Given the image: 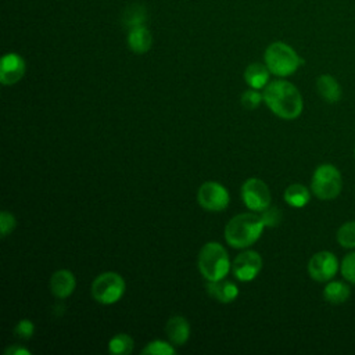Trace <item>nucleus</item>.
Here are the masks:
<instances>
[{"mask_svg": "<svg viewBox=\"0 0 355 355\" xmlns=\"http://www.w3.org/2000/svg\"><path fill=\"white\" fill-rule=\"evenodd\" d=\"M262 97L269 110L283 119H294L302 112V96L298 89L287 80L279 79L268 83Z\"/></svg>", "mask_w": 355, "mask_h": 355, "instance_id": "f257e3e1", "label": "nucleus"}, {"mask_svg": "<svg viewBox=\"0 0 355 355\" xmlns=\"http://www.w3.org/2000/svg\"><path fill=\"white\" fill-rule=\"evenodd\" d=\"M265 227L261 216L255 214H239L225 227V239L233 248H244L254 244Z\"/></svg>", "mask_w": 355, "mask_h": 355, "instance_id": "f03ea898", "label": "nucleus"}, {"mask_svg": "<svg viewBox=\"0 0 355 355\" xmlns=\"http://www.w3.org/2000/svg\"><path fill=\"white\" fill-rule=\"evenodd\" d=\"M230 259L222 244L209 241L202 245L198 254V269L208 280H219L226 277L230 270Z\"/></svg>", "mask_w": 355, "mask_h": 355, "instance_id": "7ed1b4c3", "label": "nucleus"}, {"mask_svg": "<svg viewBox=\"0 0 355 355\" xmlns=\"http://www.w3.org/2000/svg\"><path fill=\"white\" fill-rule=\"evenodd\" d=\"M265 62L273 75L288 76L301 67L304 60L291 46L275 42L265 50Z\"/></svg>", "mask_w": 355, "mask_h": 355, "instance_id": "20e7f679", "label": "nucleus"}, {"mask_svg": "<svg viewBox=\"0 0 355 355\" xmlns=\"http://www.w3.org/2000/svg\"><path fill=\"white\" fill-rule=\"evenodd\" d=\"M343 187V179L340 171L331 164L319 165L312 176L311 189L319 200L336 198Z\"/></svg>", "mask_w": 355, "mask_h": 355, "instance_id": "39448f33", "label": "nucleus"}, {"mask_svg": "<svg viewBox=\"0 0 355 355\" xmlns=\"http://www.w3.org/2000/svg\"><path fill=\"white\" fill-rule=\"evenodd\" d=\"M125 293V282L115 272H104L98 275L92 284L93 298L100 304H114L121 300Z\"/></svg>", "mask_w": 355, "mask_h": 355, "instance_id": "423d86ee", "label": "nucleus"}, {"mask_svg": "<svg viewBox=\"0 0 355 355\" xmlns=\"http://www.w3.org/2000/svg\"><path fill=\"white\" fill-rule=\"evenodd\" d=\"M241 198L248 209L262 212L270 204V191L265 182L258 178H250L241 186Z\"/></svg>", "mask_w": 355, "mask_h": 355, "instance_id": "0eeeda50", "label": "nucleus"}, {"mask_svg": "<svg viewBox=\"0 0 355 355\" xmlns=\"http://www.w3.org/2000/svg\"><path fill=\"white\" fill-rule=\"evenodd\" d=\"M197 201L207 211H223L229 205V193L218 182H205L197 191Z\"/></svg>", "mask_w": 355, "mask_h": 355, "instance_id": "6e6552de", "label": "nucleus"}, {"mask_svg": "<svg viewBox=\"0 0 355 355\" xmlns=\"http://www.w3.org/2000/svg\"><path fill=\"white\" fill-rule=\"evenodd\" d=\"M338 270V261L330 251H319L308 262V273L316 282L331 280Z\"/></svg>", "mask_w": 355, "mask_h": 355, "instance_id": "1a4fd4ad", "label": "nucleus"}, {"mask_svg": "<svg viewBox=\"0 0 355 355\" xmlns=\"http://www.w3.org/2000/svg\"><path fill=\"white\" fill-rule=\"evenodd\" d=\"M262 268V258L257 251H244L239 254L232 265L233 275L241 282L254 280Z\"/></svg>", "mask_w": 355, "mask_h": 355, "instance_id": "9d476101", "label": "nucleus"}, {"mask_svg": "<svg viewBox=\"0 0 355 355\" xmlns=\"http://www.w3.org/2000/svg\"><path fill=\"white\" fill-rule=\"evenodd\" d=\"M25 73V61L15 53L3 55L0 64V82L3 85L17 83Z\"/></svg>", "mask_w": 355, "mask_h": 355, "instance_id": "9b49d317", "label": "nucleus"}, {"mask_svg": "<svg viewBox=\"0 0 355 355\" xmlns=\"http://www.w3.org/2000/svg\"><path fill=\"white\" fill-rule=\"evenodd\" d=\"M207 291L212 298H215L216 301L223 302V304H229V302L234 301L239 295L237 286L233 282L226 280L225 277L219 279V280L208 282Z\"/></svg>", "mask_w": 355, "mask_h": 355, "instance_id": "f8f14e48", "label": "nucleus"}, {"mask_svg": "<svg viewBox=\"0 0 355 355\" xmlns=\"http://www.w3.org/2000/svg\"><path fill=\"white\" fill-rule=\"evenodd\" d=\"M75 284H76L75 276L67 269L54 272L50 279L51 293L58 298H67L68 295H71L72 291L75 290Z\"/></svg>", "mask_w": 355, "mask_h": 355, "instance_id": "ddd939ff", "label": "nucleus"}, {"mask_svg": "<svg viewBox=\"0 0 355 355\" xmlns=\"http://www.w3.org/2000/svg\"><path fill=\"white\" fill-rule=\"evenodd\" d=\"M151 43H153V36L144 25L133 26L129 29L128 46L133 53L143 54L148 51L151 47Z\"/></svg>", "mask_w": 355, "mask_h": 355, "instance_id": "4468645a", "label": "nucleus"}, {"mask_svg": "<svg viewBox=\"0 0 355 355\" xmlns=\"http://www.w3.org/2000/svg\"><path fill=\"white\" fill-rule=\"evenodd\" d=\"M165 331L175 345H183L190 336V324L183 316H173L166 322Z\"/></svg>", "mask_w": 355, "mask_h": 355, "instance_id": "2eb2a0df", "label": "nucleus"}, {"mask_svg": "<svg viewBox=\"0 0 355 355\" xmlns=\"http://www.w3.org/2000/svg\"><path fill=\"white\" fill-rule=\"evenodd\" d=\"M316 90L320 97L327 103H337L341 98V86L334 76L323 73L316 80Z\"/></svg>", "mask_w": 355, "mask_h": 355, "instance_id": "dca6fc26", "label": "nucleus"}, {"mask_svg": "<svg viewBox=\"0 0 355 355\" xmlns=\"http://www.w3.org/2000/svg\"><path fill=\"white\" fill-rule=\"evenodd\" d=\"M269 68L263 64H250L244 72V79L252 89H262L269 80Z\"/></svg>", "mask_w": 355, "mask_h": 355, "instance_id": "f3484780", "label": "nucleus"}, {"mask_svg": "<svg viewBox=\"0 0 355 355\" xmlns=\"http://www.w3.org/2000/svg\"><path fill=\"white\" fill-rule=\"evenodd\" d=\"M309 190L304 184L294 183L284 190V201L294 208H301L306 205L309 202Z\"/></svg>", "mask_w": 355, "mask_h": 355, "instance_id": "a211bd4d", "label": "nucleus"}, {"mask_svg": "<svg viewBox=\"0 0 355 355\" xmlns=\"http://www.w3.org/2000/svg\"><path fill=\"white\" fill-rule=\"evenodd\" d=\"M351 295L349 287L343 282H330L323 288V298L330 304H343Z\"/></svg>", "mask_w": 355, "mask_h": 355, "instance_id": "6ab92c4d", "label": "nucleus"}, {"mask_svg": "<svg viewBox=\"0 0 355 355\" xmlns=\"http://www.w3.org/2000/svg\"><path fill=\"white\" fill-rule=\"evenodd\" d=\"M133 349V338L126 333L115 334L108 343V351L115 355H128Z\"/></svg>", "mask_w": 355, "mask_h": 355, "instance_id": "aec40b11", "label": "nucleus"}, {"mask_svg": "<svg viewBox=\"0 0 355 355\" xmlns=\"http://www.w3.org/2000/svg\"><path fill=\"white\" fill-rule=\"evenodd\" d=\"M146 10L139 6V4H133V6H129L123 15H122V21L126 26L129 28H133V26H139V25H143V22L146 21Z\"/></svg>", "mask_w": 355, "mask_h": 355, "instance_id": "412c9836", "label": "nucleus"}, {"mask_svg": "<svg viewBox=\"0 0 355 355\" xmlns=\"http://www.w3.org/2000/svg\"><path fill=\"white\" fill-rule=\"evenodd\" d=\"M337 241L344 248H355V220L345 222L337 230Z\"/></svg>", "mask_w": 355, "mask_h": 355, "instance_id": "4be33fe9", "label": "nucleus"}, {"mask_svg": "<svg viewBox=\"0 0 355 355\" xmlns=\"http://www.w3.org/2000/svg\"><path fill=\"white\" fill-rule=\"evenodd\" d=\"M141 354L147 355H173L175 354V348L165 343V341H161V340H155V341H151L147 344V347H144L141 349Z\"/></svg>", "mask_w": 355, "mask_h": 355, "instance_id": "5701e85b", "label": "nucleus"}, {"mask_svg": "<svg viewBox=\"0 0 355 355\" xmlns=\"http://www.w3.org/2000/svg\"><path fill=\"white\" fill-rule=\"evenodd\" d=\"M340 270H341L343 277L347 282L355 284V251L347 254L343 258L341 265H340Z\"/></svg>", "mask_w": 355, "mask_h": 355, "instance_id": "b1692460", "label": "nucleus"}, {"mask_svg": "<svg viewBox=\"0 0 355 355\" xmlns=\"http://www.w3.org/2000/svg\"><path fill=\"white\" fill-rule=\"evenodd\" d=\"M262 100H263L262 94H259V93H258L257 90H254V89L247 90V92H244V93L241 94V105H243L244 108H247V110H254V108H257V107L261 104Z\"/></svg>", "mask_w": 355, "mask_h": 355, "instance_id": "393cba45", "label": "nucleus"}, {"mask_svg": "<svg viewBox=\"0 0 355 355\" xmlns=\"http://www.w3.org/2000/svg\"><path fill=\"white\" fill-rule=\"evenodd\" d=\"M261 219L263 220L265 226H276L280 223L282 220V212L279 208L276 207H268L266 209L262 211V215H261Z\"/></svg>", "mask_w": 355, "mask_h": 355, "instance_id": "a878e982", "label": "nucleus"}, {"mask_svg": "<svg viewBox=\"0 0 355 355\" xmlns=\"http://www.w3.org/2000/svg\"><path fill=\"white\" fill-rule=\"evenodd\" d=\"M33 330H35L33 323H32L31 320H28V319H22V320H19L18 324L15 326L14 334H15V337H18V338H21V340H28V338L32 337Z\"/></svg>", "mask_w": 355, "mask_h": 355, "instance_id": "bb28decb", "label": "nucleus"}, {"mask_svg": "<svg viewBox=\"0 0 355 355\" xmlns=\"http://www.w3.org/2000/svg\"><path fill=\"white\" fill-rule=\"evenodd\" d=\"M15 227V218L7 212V211H3L0 214V229H1V236L6 237L7 234H10Z\"/></svg>", "mask_w": 355, "mask_h": 355, "instance_id": "cd10ccee", "label": "nucleus"}, {"mask_svg": "<svg viewBox=\"0 0 355 355\" xmlns=\"http://www.w3.org/2000/svg\"><path fill=\"white\" fill-rule=\"evenodd\" d=\"M6 355H29L31 352L28 349H25L22 345L19 344H14L11 347H8L6 351H4Z\"/></svg>", "mask_w": 355, "mask_h": 355, "instance_id": "c85d7f7f", "label": "nucleus"}]
</instances>
